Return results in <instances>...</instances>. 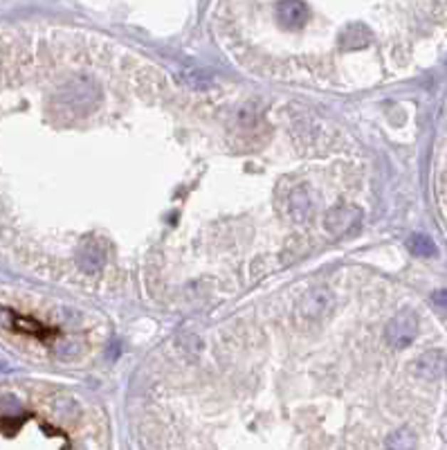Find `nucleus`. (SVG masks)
Wrapping results in <instances>:
<instances>
[{"label": "nucleus", "instance_id": "f257e3e1", "mask_svg": "<svg viewBox=\"0 0 447 450\" xmlns=\"http://www.w3.org/2000/svg\"><path fill=\"white\" fill-rule=\"evenodd\" d=\"M418 335V318L411 308L398 311L384 329V340L394 349H407Z\"/></svg>", "mask_w": 447, "mask_h": 450}, {"label": "nucleus", "instance_id": "f03ea898", "mask_svg": "<svg viewBox=\"0 0 447 450\" xmlns=\"http://www.w3.org/2000/svg\"><path fill=\"white\" fill-rule=\"evenodd\" d=\"M359 223H362V212L351 205H337L333 209H328V214L324 216V228L337 236L355 232L359 228Z\"/></svg>", "mask_w": 447, "mask_h": 450}, {"label": "nucleus", "instance_id": "7ed1b4c3", "mask_svg": "<svg viewBox=\"0 0 447 450\" xmlns=\"http://www.w3.org/2000/svg\"><path fill=\"white\" fill-rule=\"evenodd\" d=\"M411 372L418 378H425V381H438L447 374V356L445 351L441 349H429L425 354H421L414 365H411Z\"/></svg>", "mask_w": 447, "mask_h": 450}, {"label": "nucleus", "instance_id": "20e7f679", "mask_svg": "<svg viewBox=\"0 0 447 450\" xmlns=\"http://www.w3.org/2000/svg\"><path fill=\"white\" fill-rule=\"evenodd\" d=\"M333 304H335L333 295H330L326 288H312L304 295V298H301L299 313L306 320L315 322V320H322L330 308H333Z\"/></svg>", "mask_w": 447, "mask_h": 450}, {"label": "nucleus", "instance_id": "39448f33", "mask_svg": "<svg viewBox=\"0 0 447 450\" xmlns=\"http://www.w3.org/2000/svg\"><path fill=\"white\" fill-rule=\"evenodd\" d=\"M77 263L83 273L95 275L104 268L106 263V250L104 246L97 241V239H85L77 250Z\"/></svg>", "mask_w": 447, "mask_h": 450}, {"label": "nucleus", "instance_id": "423d86ee", "mask_svg": "<svg viewBox=\"0 0 447 450\" xmlns=\"http://www.w3.org/2000/svg\"><path fill=\"white\" fill-rule=\"evenodd\" d=\"M277 21L283 30H299L308 21V5L297 0H283L277 5Z\"/></svg>", "mask_w": 447, "mask_h": 450}, {"label": "nucleus", "instance_id": "0eeeda50", "mask_svg": "<svg viewBox=\"0 0 447 450\" xmlns=\"http://www.w3.org/2000/svg\"><path fill=\"white\" fill-rule=\"evenodd\" d=\"M312 212V196H310V189L306 185H301L293 192L290 196V214L297 219V221H306L308 214Z\"/></svg>", "mask_w": 447, "mask_h": 450}, {"label": "nucleus", "instance_id": "6e6552de", "mask_svg": "<svg viewBox=\"0 0 447 450\" xmlns=\"http://www.w3.org/2000/svg\"><path fill=\"white\" fill-rule=\"evenodd\" d=\"M416 434L409 428H398L386 437V450H416Z\"/></svg>", "mask_w": 447, "mask_h": 450}, {"label": "nucleus", "instance_id": "1a4fd4ad", "mask_svg": "<svg viewBox=\"0 0 447 450\" xmlns=\"http://www.w3.org/2000/svg\"><path fill=\"white\" fill-rule=\"evenodd\" d=\"M367 43H369V32L362 25H353L342 34V48L344 50H357V48H364Z\"/></svg>", "mask_w": 447, "mask_h": 450}, {"label": "nucleus", "instance_id": "9d476101", "mask_svg": "<svg viewBox=\"0 0 447 450\" xmlns=\"http://www.w3.org/2000/svg\"><path fill=\"white\" fill-rule=\"evenodd\" d=\"M407 248L414 252L416 257H431L436 252V246L434 241L427 236V234H421V232H416L409 236V241H407Z\"/></svg>", "mask_w": 447, "mask_h": 450}, {"label": "nucleus", "instance_id": "9b49d317", "mask_svg": "<svg viewBox=\"0 0 447 450\" xmlns=\"http://www.w3.org/2000/svg\"><path fill=\"white\" fill-rule=\"evenodd\" d=\"M83 351V345L79 340H63L61 345H56V354L63 358H75Z\"/></svg>", "mask_w": 447, "mask_h": 450}, {"label": "nucleus", "instance_id": "f8f14e48", "mask_svg": "<svg viewBox=\"0 0 447 450\" xmlns=\"http://www.w3.org/2000/svg\"><path fill=\"white\" fill-rule=\"evenodd\" d=\"M14 322H16V315H14L9 308L0 306V327H14Z\"/></svg>", "mask_w": 447, "mask_h": 450}, {"label": "nucleus", "instance_id": "ddd939ff", "mask_svg": "<svg viewBox=\"0 0 447 450\" xmlns=\"http://www.w3.org/2000/svg\"><path fill=\"white\" fill-rule=\"evenodd\" d=\"M431 302L438 304V306H447V291H436L431 295Z\"/></svg>", "mask_w": 447, "mask_h": 450}, {"label": "nucleus", "instance_id": "4468645a", "mask_svg": "<svg viewBox=\"0 0 447 450\" xmlns=\"http://www.w3.org/2000/svg\"><path fill=\"white\" fill-rule=\"evenodd\" d=\"M115 354H117V342H112L110 347V358H115Z\"/></svg>", "mask_w": 447, "mask_h": 450}, {"label": "nucleus", "instance_id": "2eb2a0df", "mask_svg": "<svg viewBox=\"0 0 447 450\" xmlns=\"http://www.w3.org/2000/svg\"><path fill=\"white\" fill-rule=\"evenodd\" d=\"M0 370H5V365H3V362H0Z\"/></svg>", "mask_w": 447, "mask_h": 450}]
</instances>
